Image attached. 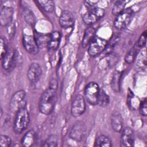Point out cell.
I'll use <instances>...</instances> for the list:
<instances>
[{
    "label": "cell",
    "mask_w": 147,
    "mask_h": 147,
    "mask_svg": "<svg viewBox=\"0 0 147 147\" xmlns=\"http://www.w3.org/2000/svg\"><path fill=\"white\" fill-rule=\"evenodd\" d=\"M146 36H147V34H146V31L145 30L140 36L136 43V45L138 48H141L145 46L146 42Z\"/></svg>",
    "instance_id": "cell-32"
},
{
    "label": "cell",
    "mask_w": 147,
    "mask_h": 147,
    "mask_svg": "<svg viewBox=\"0 0 147 147\" xmlns=\"http://www.w3.org/2000/svg\"><path fill=\"white\" fill-rule=\"evenodd\" d=\"M122 75V72L119 71H115L113 75L110 85L112 90L115 92H119L120 91V82Z\"/></svg>",
    "instance_id": "cell-20"
},
{
    "label": "cell",
    "mask_w": 147,
    "mask_h": 147,
    "mask_svg": "<svg viewBox=\"0 0 147 147\" xmlns=\"http://www.w3.org/2000/svg\"><path fill=\"white\" fill-rule=\"evenodd\" d=\"M58 145V138L55 135H50L45 140L42 146L47 147H55Z\"/></svg>",
    "instance_id": "cell-27"
},
{
    "label": "cell",
    "mask_w": 147,
    "mask_h": 147,
    "mask_svg": "<svg viewBox=\"0 0 147 147\" xmlns=\"http://www.w3.org/2000/svg\"><path fill=\"white\" fill-rule=\"evenodd\" d=\"M22 44L26 52L31 55H36L39 51L36 38L31 35L24 34L22 37Z\"/></svg>",
    "instance_id": "cell-10"
},
{
    "label": "cell",
    "mask_w": 147,
    "mask_h": 147,
    "mask_svg": "<svg viewBox=\"0 0 147 147\" xmlns=\"http://www.w3.org/2000/svg\"><path fill=\"white\" fill-rule=\"evenodd\" d=\"M17 61V52L14 49H9L2 59V68L7 71L12 70Z\"/></svg>",
    "instance_id": "cell-11"
},
{
    "label": "cell",
    "mask_w": 147,
    "mask_h": 147,
    "mask_svg": "<svg viewBox=\"0 0 147 147\" xmlns=\"http://www.w3.org/2000/svg\"><path fill=\"white\" fill-rule=\"evenodd\" d=\"M16 32V26L14 22H11L7 26V32L10 38H13Z\"/></svg>",
    "instance_id": "cell-33"
},
{
    "label": "cell",
    "mask_w": 147,
    "mask_h": 147,
    "mask_svg": "<svg viewBox=\"0 0 147 147\" xmlns=\"http://www.w3.org/2000/svg\"><path fill=\"white\" fill-rule=\"evenodd\" d=\"M42 75V68L40 64L37 63H32L27 72V76L29 80L32 83L37 82Z\"/></svg>",
    "instance_id": "cell-14"
},
{
    "label": "cell",
    "mask_w": 147,
    "mask_h": 147,
    "mask_svg": "<svg viewBox=\"0 0 147 147\" xmlns=\"http://www.w3.org/2000/svg\"><path fill=\"white\" fill-rule=\"evenodd\" d=\"M126 2L125 1H117L115 2L113 7L112 13L114 15L117 16L124 9Z\"/></svg>",
    "instance_id": "cell-26"
},
{
    "label": "cell",
    "mask_w": 147,
    "mask_h": 147,
    "mask_svg": "<svg viewBox=\"0 0 147 147\" xmlns=\"http://www.w3.org/2000/svg\"><path fill=\"white\" fill-rule=\"evenodd\" d=\"M61 41V34L58 31H54L51 34L48 48L49 51H56L59 47Z\"/></svg>",
    "instance_id": "cell-19"
},
{
    "label": "cell",
    "mask_w": 147,
    "mask_h": 147,
    "mask_svg": "<svg viewBox=\"0 0 147 147\" xmlns=\"http://www.w3.org/2000/svg\"><path fill=\"white\" fill-rule=\"evenodd\" d=\"M37 134L34 130L30 129L28 131L21 139V144L25 147L33 146L36 142Z\"/></svg>",
    "instance_id": "cell-17"
},
{
    "label": "cell",
    "mask_w": 147,
    "mask_h": 147,
    "mask_svg": "<svg viewBox=\"0 0 147 147\" xmlns=\"http://www.w3.org/2000/svg\"><path fill=\"white\" fill-rule=\"evenodd\" d=\"M57 88L49 86L41 94L38 102L41 113L48 115L53 111L57 101Z\"/></svg>",
    "instance_id": "cell-1"
},
{
    "label": "cell",
    "mask_w": 147,
    "mask_h": 147,
    "mask_svg": "<svg viewBox=\"0 0 147 147\" xmlns=\"http://www.w3.org/2000/svg\"><path fill=\"white\" fill-rule=\"evenodd\" d=\"M110 121L113 130L116 133H121L123 129V119L121 113L118 111L113 112Z\"/></svg>",
    "instance_id": "cell-16"
},
{
    "label": "cell",
    "mask_w": 147,
    "mask_h": 147,
    "mask_svg": "<svg viewBox=\"0 0 147 147\" xmlns=\"http://www.w3.org/2000/svg\"><path fill=\"white\" fill-rule=\"evenodd\" d=\"M109 103H110L109 96L103 89L100 88L96 105H98L100 107H105L109 105Z\"/></svg>",
    "instance_id": "cell-22"
},
{
    "label": "cell",
    "mask_w": 147,
    "mask_h": 147,
    "mask_svg": "<svg viewBox=\"0 0 147 147\" xmlns=\"http://www.w3.org/2000/svg\"><path fill=\"white\" fill-rule=\"evenodd\" d=\"M86 104L84 98L80 95H76L73 99L71 106V113L73 117L81 116L86 111Z\"/></svg>",
    "instance_id": "cell-9"
},
{
    "label": "cell",
    "mask_w": 147,
    "mask_h": 147,
    "mask_svg": "<svg viewBox=\"0 0 147 147\" xmlns=\"http://www.w3.org/2000/svg\"><path fill=\"white\" fill-rule=\"evenodd\" d=\"M24 17L28 24L32 25L34 24L36 21L34 16L33 12L29 9H25V10H24Z\"/></svg>",
    "instance_id": "cell-29"
},
{
    "label": "cell",
    "mask_w": 147,
    "mask_h": 147,
    "mask_svg": "<svg viewBox=\"0 0 147 147\" xmlns=\"http://www.w3.org/2000/svg\"><path fill=\"white\" fill-rule=\"evenodd\" d=\"M30 115L26 107L19 110L16 113L13 122V131L16 134H20L28 127Z\"/></svg>",
    "instance_id": "cell-2"
},
{
    "label": "cell",
    "mask_w": 147,
    "mask_h": 147,
    "mask_svg": "<svg viewBox=\"0 0 147 147\" xmlns=\"http://www.w3.org/2000/svg\"><path fill=\"white\" fill-rule=\"evenodd\" d=\"M94 146L97 147H111L112 146V142L108 136L100 135L96 138Z\"/></svg>",
    "instance_id": "cell-21"
},
{
    "label": "cell",
    "mask_w": 147,
    "mask_h": 147,
    "mask_svg": "<svg viewBox=\"0 0 147 147\" xmlns=\"http://www.w3.org/2000/svg\"><path fill=\"white\" fill-rule=\"evenodd\" d=\"M120 138V146H133L134 142V131L130 127H126L122 130Z\"/></svg>",
    "instance_id": "cell-12"
},
{
    "label": "cell",
    "mask_w": 147,
    "mask_h": 147,
    "mask_svg": "<svg viewBox=\"0 0 147 147\" xmlns=\"http://www.w3.org/2000/svg\"><path fill=\"white\" fill-rule=\"evenodd\" d=\"M138 107L139 111L141 115L146 117L147 115V103L146 98H144V99H142V100L140 101Z\"/></svg>",
    "instance_id": "cell-31"
},
{
    "label": "cell",
    "mask_w": 147,
    "mask_h": 147,
    "mask_svg": "<svg viewBox=\"0 0 147 147\" xmlns=\"http://www.w3.org/2000/svg\"><path fill=\"white\" fill-rule=\"evenodd\" d=\"M105 14V10L104 9L94 6L87 9V12L83 15L82 20L86 24L91 25L102 18Z\"/></svg>",
    "instance_id": "cell-4"
},
{
    "label": "cell",
    "mask_w": 147,
    "mask_h": 147,
    "mask_svg": "<svg viewBox=\"0 0 147 147\" xmlns=\"http://www.w3.org/2000/svg\"><path fill=\"white\" fill-rule=\"evenodd\" d=\"M59 23L64 29L73 27L75 24V17L72 13L69 10H63L59 17Z\"/></svg>",
    "instance_id": "cell-15"
},
{
    "label": "cell",
    "mask_w": 147,
    "mask_h": 147,
    "mask_svg": "<svg viewBox=\"0 0 147 147\" xmlns=\"http://www.w3.org/2000/svg\"><path fill=\"white\" fill-rule=\"evenodd\" d=\"M107 45L106 39L96 36L88 45V53L91 57H96L106 49Z\"/></svg>",
    "instance_id": "cell-8"
},
{
    "label": "cell",
    "mask_w": 147,
    "mask_h": 147,
    "mask_svg": "<svg viewBox=\"0 0 147 147\" xmlns=\"http://www.w3.org/2000/svg\"><path fill=\"white\" fill-rule=\"evenodd\" d=\"M139 49L140 48L136 44L127 52L125 57V60L127 64H131L133 63L138 55Z\"/></svg>",
    "instance_id": "cell-24"
},
{
    "label": "cell",
    "mask_w": 147,
    "mask_h": 147,
    "mask_svg": "<svg viewBox=\"0 0 147 147\" xmlns=\"http://www.w3.org/2000/svg\"><path fill=\"white\" fill-rule=\"evenodd\" d=\"M11 144V140L10 137L6 135L1 134L0 136V146L9 147Z\"/></svg>",
    "instance_id": "cell-30"
},
{
    "label": "cell",
    "mask_w": 147,
    "mask_h": 147,
    "mask_svg": "<svg viewBox=\"0 0 147 147\" xmlns=\"http://www.w3.org/2000/svg\"><path fill=\"white\" fill-rule=\"evenodd\" d=\"M14 15L13 7L3 6L0 10V24L2 26L7 27L12 22Z\"/></svg>",
    "instance_id": "cell-13"
},
{
    "label": "cell",
    "mask_w": 147,
    "mask_h": 147,
    "mask_svg": "<svg viewBox=\"0 0 147 147\" xmlns=\"http://www.w3.org/2000/svg\"><path fill=\"white\" fill-rule=\"evenodd\" d=\"M26 92L23 90H20L16 91L11 96L9 108L10 110L13 113H16L19 110L22 108L26 107Z\"/></svg>",
    "instance_id": "cell-3"
},
{
    "label": "cell",
    "mask_w": 147,
    "mask_h": 147,
    "mask_svg": "<svg viewBox=\"0 0 147 147\" xmlns=\"http://www.w3.org/2000/svg\"><path fill=\"white\" fill-rule=\"evenodd\" d=\"M38 45V47L40 48H44L46 47H48V43L51 37L50 34H37L36 37H34Z\"/></svg>",
    "instance_id": "cell-23"
},
{
    "label": "cell",
    "mask_w": 147,
    "mask_h": 147,
    "mask_svg": "<svg viewBox=\"0 0 147 147\" xmlns=\"http://www.w3.org/2000/svg\"><path fill=\"white\" fill-rule=\"evenodd\" d=\"M134 11L131 8L125 9L118 14L114 22V27L118 30H122L126 28L131 21Z\"/></svg>",
    "instance_id": "cell-5"
},
{
    "label": "cell",
    "mask_w": 147,
    "mask_h": 147,
    "mask_svg": "<svg viewBox=\"0 0 147 147\" xmlns=\"http://www.w3.org/2000/svg\"><path fill=\"white\" fill-rule=\"evenodd\" d=\"M95 34L96 30L94 27L90 26L86 29L82 39V47L83 48H86L87 47H88L90 44L96 37Z\"/></svg>",
    "instance_id": "cell-18"
},
{
    "label": "cell",
    "mask_w": 147,
    "mask_h": 147,
    "mask_svg": "<svg viewBox=\"0 0 147 147\" xmlns=\"http://www.w3.org/2000/svg\"><path fill=\"white\" fill-rule=\"evenodd\" d=\"M37 2L38 3L39 6L46 12L51 13L55 9V2L51 0L46 1H37Z\"/></svg>",
    "instance_id": "cell-25"
},
{
    "label": "cell",
    "mask_w": 147,
    "mask_h": 147,
    "mask_svg": "<svg viewBox=\"0 0 147 147\" xmlns=\"http://www.w3.org/2000/svg\"><path fill=\"white\" fill-rule=\"evenodd\" d=\"M87 126L83 121L76 122L71 127L69 136L73 140L77 142L82 141L87 134Z\"/></svg>",
    "instance_id": "cell-7"
},
{
    "label": "cell",
    "mask_w": 147,
    "mask_h": 147,
    "mask_svg": "<svg viewBox=\"0 0 147 147\" xmlns=\"http://www.w3.org/2000/svg\"><path fill=\"white\" fill-rule=\"evenodd\" d=\"M8 51L9 50L7 49V41L5 37L2 36L0 38V52L1 60L7 53Z\"/></svg>",
    "instance_id": "cell-28"
},
{
    "label": "cell",
    "mask_w": 147,
    "mask_h": 147,
    "mask_svg": "<svg viewBox=\"0 0 147 147\" xmlns=\"http://www.w3.org/2000/svg\"><path fill=\"white\" fill-rule=\"evenodd\" d=\"M100 88L98 83L94 82H89L86 85L84 91V95L85 99L89 104L93 106L96 105Z\"/></svg>",
    "instance_id": "cell-6"
}]
</instances>
